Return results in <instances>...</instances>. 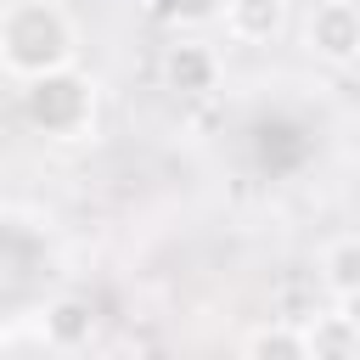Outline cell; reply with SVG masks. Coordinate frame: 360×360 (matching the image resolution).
Masks as SVG:
<instances>
[{
    "instance_id": "7",
    "label": "cell",
    "mask_w": 360,
    "mask_h": 360,
    "mask_svg": "<svg viewBox=\"0 0 360 360\" xmlns=\"http://www.w3.org/2000/svg\"><path fill=\"white\" fill-rule=\"evenodd\" d=\"M304 343H309V360H360V326L338 304L304 321Z\"/></svg>"
},
{
    "instance_id": "5",
    "label": "cell",
    "mask_w": 360,
    "mask_h": 360,
    "mask_svg": "<svg viewBox=\"0 0 360 360\" xmlns=\"http://www.w3.org/2000/svg\"><path fill=\"white\" fill-rule=\"evenodd\" d=\"M39 343L51 354H84L96 343V304L79 292H56L39 304Z\"/></svg>"
},
{
    "instance_id": "11",
    "label": "cell",
    "mask_w": 360,
    "mask_h": 360,
    "mask_svg": "<svg viewBox=\"0 0 360 360\" xmlns=\"http://www.w3.org/2000/svg\"><path fill=\"white\" fill-rule=\"evenodd\" d=\"M0 6H11V0H0Z\"/></svg>"
},
{
    "instance_id": "10",
    "label": "cell",
    "mask_w": 360,
    "mask_h": 360,
    "mask_svg": "<svg viewBox=\"0 0 360 360\" xmlns=\"http://www.w3.org/2000/svg\"><path fill=\"white\" fill-rule=\"evenodd\" d=\"M332 304H338V309H343V315L360 326V292H349V298H332Z\"/></svg>"
},
{
    "instance_id": "8",
    "label": "cell",
    "mask_w": 360,
    "mask_h": 360,
    "mask_svg": "<svg viewBox=\"0 0 360 360\" xmlns=\"http://www.w3.org/2000/svg\"><path fill=\"white\" fill-rule=\"evenodd\" d=\"M315 276H321V287H326L332 298L360 292V236H354V231H349V236H332V242L321 248V259H315Z\"/></svg>"
},
{
    "instance_id": "9",
    "label": "cell",
    "mask_w": 360,
    "mask_h": 360,
    "mask_svg": "<svg viewBox=\"0 0 360 360\" xmlns=\"http://www.w3.org/2000/svg\"><path fill=\"white\" fill-rule=\"evenodd\" d=\"M242 360H309V343H304V326H287V321H264L242 338Z\"/></svg>"
},
{
    "instance_id": "2",
    "label": "cell",
    "mask_w": 360,
    "mask_h": 360,
    "mask_svg": "<svg viewBox=\"0 0 360 360\" xmlns=\"http://www.w3.org/2000/svg\"><path fill=\"white\" fill-rule=\"evenodd\" d=\"M96 112H101V84L79 62L22 84V118L45 141H90L96 135Z\"/></svg>"
},
{
    "instance_id": "6",
    "label": "cell",
    "mask_w": 360,
    "mask_h": 360,
    "mask_svg": "<svg viewBox=\"0 0 360 360\" xmlns=\"http://www.w3.org/2000/svg\"><path fill=\"white\" fill-rule=\"evenodd\" d=\"M287 28V0H225V34L236 45H270Z\"/></svg>"
},
{
    "instance_id": "4",
    "label": "cell",
    "mask_w": 360,
    "mask_h": 360,
    "mask_svg": "<svg viewBox=\"0 0 360 360\" xmlns=\"http://www.w3.org/2000/svg\"><path fill=\"white\" fill-rule=\"evenodd\" d=\"M219 51L214 45H202V39H174V45H163V56H158V79H163V90H174V96H214L219 90Z\"/></svg>"
},
{
    "instance_id": "1",
    "label": "cell",
    "mask_w": 360,
    "mask_h": 360,
    "mask_svg": "<svg viewBox=\"0 0 360 360\" xmlns=\"http://www.w3.org/2000/svg\"><path fill=\"white\" fill-rule=\"evenodd\" d=\"M79 62V22L62 0H11L0 6V68L17 84L62 73Z\"/></svg>"
},
{
    "instance_id": "3",
    "label": "cell",
    "mask_w": 360,
    "mask_h": 360,
    "mask_svg": "<svg viewBox=\"0 0 360 360\" xmlns=\"http://www.w3.org/2000/svg\"><path fill=\"white\" fill-rule=\"evenodd\" d=\"M304 51L326 68L360 62V0H321L304 17Z\"/></svg>"
}]
</instances>
